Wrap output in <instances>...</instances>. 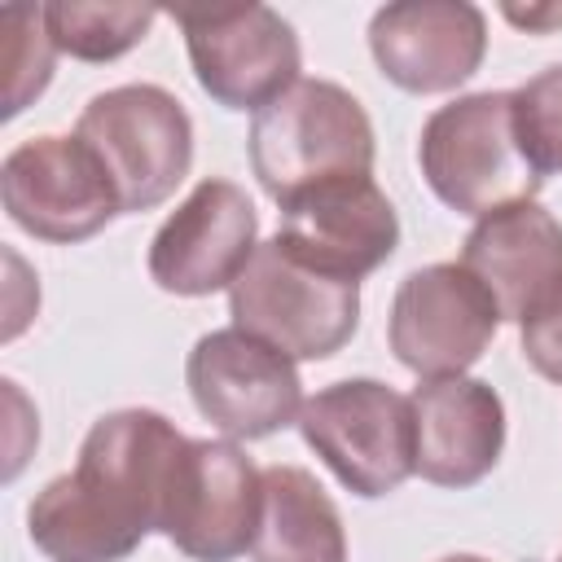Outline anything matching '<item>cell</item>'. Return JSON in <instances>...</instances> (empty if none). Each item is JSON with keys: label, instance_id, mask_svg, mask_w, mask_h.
<instances>
[{"label": "cell", "instance_id": "6da1fadb", "mask_svg": "<svg viewBox=\"0 0 562 562\" xmlns=\"http://www.w3.org/2000/svg\"><path fill=\"white\" fill-rule=\"evenodd\" d=\"M184 435L154 408H114L92 422L70 474L48 479L31 509V544L48 562H123L162 531Z\"/></svg>", "mask_w": 562, "mask_h": 562}, {"label": "cell", "instance_id": "7a4b0ae2", "mask_svg": "<svg viewBox=\"0 0 562 562\" xmlns=\"http://www.w3.org/2000/svg\"><path fill=\"white\" fill-rule=\"evenodd\" d=\"M255 180L272 202L334 180L373 171V123L364 105L334 79H299L272 105H263L246 136Z\"/></svg>", "mask_w": 562, "mask_h": 562}, {"label": "cell", "instance_id": "3957f363", "mask_svg": "<svg viewBox=\"0 0 562 562\" xmlns=\"http://www.w3.org/2000/svg\"><path fill=\"white\" fill-rule=\"evenodd\" d=\"M417 162L443 206L479 220L501 206L531 202L544 184L518 145L509 92H470L439 105L422 123Z\"/></svg>", "mask_w": 562, "mask_h": 562}, {"label": "cell", "instance_id": "277c9868", "mask_svg": "<svg viewBox=\"0 0 562 562\" xmlns=\"http://www.w3.org/2000/svg\"><path fill=\"white\" fill-rule=\"evenodd\" d=\"M75 136L105 167L123 215L154 211L193 167V119L176 92L158 83H123L97 92Z\"/></svg>", "mask_w": 562, "mask_h": 562}, {"label": "cell", "instance_id": "5b68a950", "mask_svg": "<svg viewBox=\"0 0 562 562\" xmlns=\"http://www.w3.org/2000/svg\"><path fill=\"white\" fill-rule=\"evenodd\" d=\"M228 316L290 360H329L360 325V281L316 272L272 237L228 285Z\"/></svg>", "mask_w": 562, "mask_h": 562}, {"label": "cell", "instance_id": "8992f818", "mask_svg": "<svg viewBox=\"0 0 562 562\" xmlns=\"http://www.w3.org/2000/svg\"><path fill=\"white\" fill-rule=\"evenodd\" d=\"M303 443L334 479L373 501L395 492L413 470V404L378 378H347L316 391L299 413Z\"/></svg>", "mask_w": 562, "mask_h": 562}, {"label": "cell", "instance_id": "52a82bcc", "mask_svg": "<svg viewBox=\"0 0 562 562\" xmlns=\"http://www.w3.org/2000/svg\"><path fill=\"white\" fill-rule=\"evenodd\" d=\"M189 66L202 92L224 110H263L299 83L303 48L294 26L268 4L176 9Z\"/></svg>", "mask_w": 562, "mask_h": 562}, {"label": "cell", "instance_id": "ba28073f", "mask_svg": "<svg viewBox=\"0 0 562 562\" xmlns=\"http://www.w3.org/2000/svg\"><path fill=\"white\" fill-rule=\"evenodd\" d=\"M0 202L9 220L53 246L97 237L123 215L119 193L79 136H31L0 162Z\"/></svg>", "mask_w": 562, "mask_h": 562}, {"label": "cell", "instance_id": "9c48e42d", "mask_svg": "<svg viewBox=\"0 0 562 562\" xmlns=\"http://www.w3.org/2000/svg\"><path fill=\"white\" fill-rule=\"evenodd\" d=\"M184 382L198 413L228 439H268L299 426L307 404L294 360L237 325L211 329L193 342Z\"/></svg>", "mask_w": 562, "mask_h": 562}, {"label": "cell", "instance_id": "30bf717a", "mask_svg": "<svg viewBox=\"0 0 562 562\" xmlns=\"http://www.w3.org/2000/svg\"><path fill=\"white\" fill-rule=\"evenodd\" d=\"M263 470L233 439H189L167 492L162 536L193 562H233L255 544Z\"/></svg>", "mask_w": 562, "mask_h": 562}, {"label": "cell", "instance_id": "8fae6325", "mask_svg": "<svg viewBox=\"0 0 562 562\" xmlns=\"http://www.w3.org/2000/svg\"><path fill=\"white\" fill-rule=\"evenodd\" d=\"M501 312L483 281L461 263H430L400 281L386 338L395 360L417 378H452L483 360Z\"/></svg>", "mask_w": 562, "mask_h": 562}, {"label": "cell", "instance_id": "7c38bea8", "mask_svg": "<svg viewBox=\"0 0 562 562\" xmlns=\"http://www.w3.org/2000/svg\"><path fill=\"white\" fill-rule=\"evenodd\" d=\"M259 246V215L241 184L206 176L158 224L149 241V277L158 290L202 299L241 277Z\"/></svg>", "mask_w": 562, "mask_h": 562}, {"label": "cell", "instance_id": "4fadbf2b", "mask_svg": "<svg viewBox=\"0 0 562 562\" xmlns=\"http://www.w3.org/2000/svg\"><path fill=\"white\" fill-rule=\"evenodd\" d=\"M277 241L316 272L360 281L400 246V215L373 176H334L290 193Z\"/></svg>", "mask_w": 562, "mask_h": 562}, {"label": "cell", "instance_id": "5bb4252c", "mask_svg": "<svg viewBox=\"0 0 562 562\" xmlns=\"http://www.w3.org/2000/svg\"><path fill=\"white\" fill-rule=\"evenodd\" d=\"M378 70L417 97L461 88L487 53V18L470 0H400L369 18Z\"/></svg>", "mask_w": 562, "mask_h": 562}, {"label": "cell", "instance_id": "9a60e30c", "mask_svg": "<svg viewBox=\"0 0 562 562\" xmlns=\"http://www.w3.org/2000/svg\"><path fill=\"white\" fill-rule=\"evenodd\" d=\"M413 470L435 487L483 483L505 448L501 395L465 373L426 378L413 395Z\"/></svg>", "mask_w": 562, "mask_h": 562}, {"label": "cell", "instance_id": "2e32d148", "mask_svg": "<svg viewBox=\"0 0 562 562\" xmlns=\"http://www.w3.org/2000/svg\"><path fill=\"white\" fill-rule=\"evenodd\" d=\"M457 263L483 281L501 321L522 325L562 290V224L540 202L501 206L465 233Z\"/></svg>", "mask_w": 562, "mask_h": 562}, {"label": "cell", "instance_id": "e0dca14e", "mask_svg": "<svg viewBox=\"0 0 562 562\" xmlns=\"http://www.w3.org/2000/svg\"><path fill=\"white\" fill-rule=\"evenodd\" d=\"M255 562H347L342 514L303 465L263 470V509L250 544Z\"/></svg>", "mask_w": 562, "mask_h": 562}, {"label": "cell", "instance_id": "ac0fdd59", "mask_svg": "<svg viewBox=\"0 0 562 562\" xmlns=\"http://www.w3.org/2000/svg\"><path fill=\"white\" fill-rule=\"evenodd\" d=\"M158 9L154 4H101V0H53L44 4V26L57 53H70L75 61H114L132 53Z\"/></svg>", "mask_w": 562, "mask_h": 562}, {"label": "cell", "instance_id": "d6986e66", "mask_svg": "<svg viewBox=\"0 0 562 562\" xmlns=\"http://www.w3.org/2000/svg\"><path fill=\"white\" fill-rule=\"evenodd\" d=\"M4 26V70H9V83H4V119L22 114L53 79V40H48V26H44V4L40 9H26V4H13L4 9L0 18Z\"/></svg>", "mask_w": 562, "mask_h": 562}, {"label": "cell", "instance_id": "ffe728a7", "mask_svg": "<svg viewBox=\"0 0 562 562\" xmlns=\"http://www.w3.org/2000/svg\"><path fill=\"white\" fill-rule=\"evenodd\" d=\"M509 105H514V132L527 162L540 176L562 171V61L518 83L509 92Z\"/></svg>", "mask_w": 562, "mask_h": 562}, {"label": "cell", "instance_id": "44dd1931", "mask_svg": "<svg viewBox=\"0 0 562 562\" xmlns=\"http://www.w3.org/2000/svg\"><path fill=\"white\" fill-rule=\"evenodd\" d=\"M522 356L540 378L562 386V290L522 321Z\"/></svg>", "mask_w": 562, "mask_h": 562}, {"label": "cell", "instance_id": "7402d4cb", "mask_svg": "<svg viewBox=\"0 0 562 562\" xmlns=\"http://www.w3.org/2000/svg\"><path fill=\"white\" fill-rule=\"evenodd\" d=\"M501 13H505L514 26H522V31H553V26H562V4H527V9L505 4Z\"/></svg>", "mask_w": 562, "mask_h": 562}, {"label": "cell", "instance_id": "603a6c76", "mask_svg": "<svg viewBox=\"0 0 562 562\" xmlns=\"http://www.w3.org/2000/svg\"><path fill=\"white\" fill-rule=\"evenodd\" d=\"M439 562H487V558H479V553H448V558H439Z\"/></svg>", "mask_w": 562, "mask_h": 562}, {"label": "cell", "instance_id": "cb8c5ba5", "mask_svg": "<svg viewBox=\"0 0 562 562\" xmlns=\"http://www.w3.org/2000/svg\"><path fill=\"white\" fill-rule=\"evenodd\" d=\"M558 562H562V558H558Z\"/></svg>", "mask_w": 562, "mask_h": 562}]
</instances>
